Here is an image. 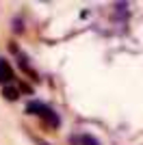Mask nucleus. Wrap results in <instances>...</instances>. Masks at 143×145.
I'll use <instances>...</instances> for the list:
<instances>
[{"label": "nucleus", "instance_id": "f257e3e1", "mask_svg": "<svg viewBox=\"0 0 143 145\" xmlns=\"http://www.w3.org/2000/svg\"><path fill=\"white\" fill-rule=\"evenodd\" d=\"M13 80V69H11V65L7 63L5 59H0V85H9Z\"/></svg>", "mask_w": 143, "mask_h": 145}, {"label": "nucleus", "instance_id": "f03ea898", "mask_svg": "<svg viewBox=\"0 0 143 145\" xmlns=\"http://www.w3.org/2000/svg\"><path fill=\"white\" fill-rule=\"evenodd\" d=\"M39 117H41V119L46 121L50 128H56V126H59V115H56V113H54L50 106H46V108H43V113H41Z\"/></svg>", "mask_w": 143, "mask_h": 145}, {"label": "nucleus", "instance_id": "7ed1b4c3", "mask_svg": "<svg viewBox=\"0 0 143 145\" xmlns=\"http://www.w3.org/2000/svg\"><path fill=\"white\" fill-rule=\"evenodd\" d=\"M43 108H46V104H41V102H28L26 104V113L28 115H41Z\"/></svg>", "mask_w": 143, "mask_h": 145}, {"label": "nucleus", "instance_id": "20e7f679", "mask_svg": "<svg viewBox=\"0 0 143 145\" xmlns=\"http://www.w3.org/2000/svg\"><path fill=\"white\" fill-rule=\"evenodd\" d=\"M2 95H5V100H11V102H15V100L20 97V91L15 89V87H9V85H7L5 89H2Z\"/></svg>", "mask_w": 143, "mask_h": 145}, {"label": "nucleus", "instance_id": "39448f33", "mask_svg": "<svg viewBox=\"0 0 143 145\" xmlns=\"http://www.w3.org/2000/svg\"><path fill=\"white\" fill-rule=\"evenodd\" d=\"M80 143H83V145H100V141H98V139H93L91 134H83Z\"/></svg>", "mask_w": 143, "mask_h": 145}]
</instances>
